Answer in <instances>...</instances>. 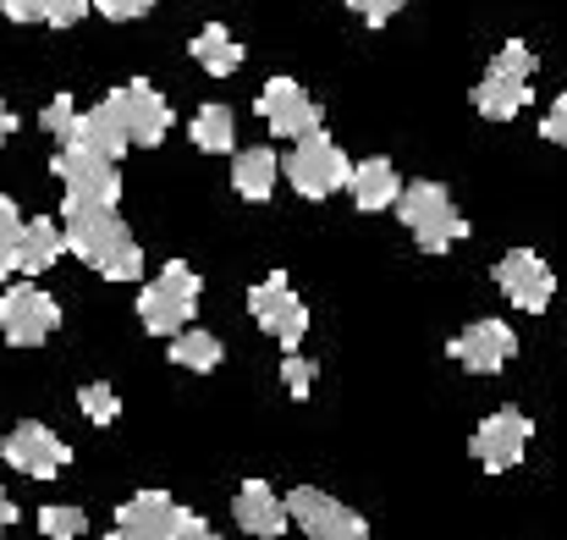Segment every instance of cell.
I'll return each mask as SVG.
<instances>
[{
  "mask_svg": "<svg viewBox=\"0 0 567 540\" xmlns=\"http://www.w3.org/2000/svg\"><path fill=\"white\" fill-rule=\"evenodd\" d=\"M61 226H66V248L100 271L105 282H138L144 276V248L127 232V221L116 215V204H94V198H66L61 204Z\"/></svg>",
  "mask_w": 567,
  "mask_h": 540,
  "instance_id": "1",
  "label": "cell"
},
{
  "mask_svg": "<svg viewBox=\"0 0 567 540\" xmlns=\"http://www.w3.org/2000/svg\"><path fill=\"white\" fill-rule=\"evenodd\" d=\"M529 78H535V50H529L524 39H507L502 55H496V61L485 67V78L474 83V111H480L485 122H513V116L535 100Z\"/></svg>",
  "mask_w": 567,
  "mask_h": 540,
  "instance_id": "2",
  "label": "cell"
},
{
  "mask_svg": "<svg viewBox=\"0 0 567 540\" xmlns=\"http://www.w3.org/2000/svg\"><path fill=\"white\" fill-rule=\"evenodd\" d=\"M396 215H402V226L413 232V243L424 254H446L452 243L468 237V221L457 215V204L441 182H408L402 198H396Z\"/></svg>",
  "mask_w": 567,
  "mask_h": 540,
  "instance_id": "3",
  "label": "cell"
},
{
  "mask_svg": "<svg viewBox=\"0 0 567 540\" xmlns=\"http://www.w3.org/2000/svg\"><path fill=\"white\" fill-rule=\"evenodd\" d=\"M198 271L183 265V259H172L144 293H138V320H144V332H155V337H183L193 332V309H198Z\"/></svg>",
  "mask_w": 567,
  "mask_h": 540,
  "instance_id": "4",
  "label": "cell"
},
{
  "mask_svg": "<svg viewBox=\"0 0 567 540\" xmlns=\"http://www.w3.org/2000/svg\"><path fill=\"white\" fill-rule=\"evenodd\" d=\"M287 182L303 193V198H331L337 187H353V161L342 155V144L320 128L309 139H298V150L281 161Z\"/></svg>",
  "mask_w": 567,
  "mask_h": 540,
  "instance_id": "5",
  "label": "cell"
},
{
  "mask_svg": "<svg viewBox=\"0 0 567 540\" xmlns=\"http://www.w3.org/2000/svg\"><path fill=\"white\" fill-rule=\"evenodd\" d=\"M55 326H61V309H55V298L44 287L17 282V287L0 293V337L11 348H39Z\"/></svg>",
  "mask_w": 567,
  "mask_h": 540,
  "instance_id": "6",
  "label": "cell"
},
{
  "mask_svg": "<svg viewBox=\"0 0 567 540\" xmlns=\"http://www.w3.org/2000/svg\"><path fill=\"white\" fill-rule=\"evenodd\" d=\"M248 315L259 320V332L265 337H276L287 354L303 343V332H309V309H303V298L292 293V282L276 271V276H265L254 293H248Z\"/></svg>",
  "mask_w": 567,
  "mask_h": 540,
  "instance_id": "7",
  "label": "cell"
},
{
  "mask_svg": "<svg viewBox=\"0 0 567 540\" xmlns=\"http://www.w3.org/2000/svg\"><path fill=\"white\" fill-rule=\"evenodd\" d=\"M193 519L183 502H172L166 491H138L133 502L116 508V536L122 540H183L193 530Z\"/></svg>",
  "mask_w": 567,
  "mask_h": 540,
  "instance_id": "8",
  "label": "cell"
},
{
  "mask_svg": "<svg viewBox=\"0 0 567 540\" xmlns=\"http://www.w3.org/2000/svg\"><path fill=\"white\" fill-rule=\"evenodd\" d=\"M529 436H535L529 414H518V408H496V414H485V419H480V430H474V441H468V447H474L480 469L502 475V469H518V463H524Z\"/></svg>",
  "mask_w": 567,
  "mask_h": 540,
  "instance_id": "9",
  "label": "cell"
},
{
  "mask_svg": "<svg viewBox=\"0 0 567 540\" xmlns=\"http://www.w3.org/2000/svg\"><path fill=\"white\" fill-rule=\"evenodd\" d=\"M50 166H55V177L66 187V198H94V204H116V198H122V172H116V161H105V155H94V150L61 144Z\"/></svg>",
  "mask_w": 567,
  "mask_h": 540,
  "instance_id": "10",
  "label": "cell"
},
{
  "mask_svg": "<svg viewBox=\"0 0 567 540\" xmlns=\"http://www.w3.org/2000/svg\"><path fill=\"white\" fill-rule=\"evenodd\" d=\"M287 508H292V524L309 540H370V524L353 508H342L337 497H326L315 486H298L287 497Z\"/></svg>",
  "mask_w": 567,
  "mask_h": 540,
  "instance_id": "11",
  "label": "cell"
},
{
  "mask_svg": "<svg viewBox=\"0 0 567 540\" xmlns=\"http://www.w3.org/2000/svg\"><path fill=\"white\" fill-rule=\"evenodd\" d=\"M0 458L17 469V475H28V480H55L61 469H66V458H72V447L55 436V430H44L39 419H22L11 436H6V447H0Z\"/></svg>",
  "mask_w": 567,
  "mask_h": 540,
  "instance_id": "12",
  "label": "cell"
},
{
  "mask_svg": "<svg viewBox=\"0 0 567 540\" xmlns=\"http://www.w3.org/2000/svg\"><path fill=\"white\" fill-rule=\"evenodd\" d=\"M259 116L270 122L276 139H309V133L326 128V122H320V105H315L309 89L292 83V78H270V83L259 89Z\"/></svg>",
  "mask_w": 567,
  "mask_h": 540,
  "instance_id": "13",
  "label": "cell"
},
{
  "mask_svg": "<svg viewBox=\"0 0 567 540\" xmlns=\"http://www.w3.org/2000/svg\"><path fill=\"white\" fill-rule=\"evenodd\" d=\"M111 100H116V111H122V122H127L133 150H155V144L172 133V105H166V94H161L155 83L133 78V83L111 89Z\"/></svg>",
  "mask_w": 567,
  "mask_h": 540,
  "instance_id": "14",
  "label": "cell"
},
{
  "mask_svg": "<svg viewBox=\"0 0 567 540\" xmlns=\"http://www.w3.org/2000/svg\"><path fill=\"white\" fill-rule=\"evenodd\" d=\"M496 287H502L524 315H540V309H551V298H557V276H551V265H546L535 248H513V254H502V265H496Z\"/></svg>",
  "mask_w": 567,
  "mask_h": 540,
  "instance_id": "15",
  "label": "cell"
},
{
  "mask_svg": "<svg viewBox=\"0 0 567 540\" xmlns=\"http://www.w3.org/2000/svg\"><path fill=\"white\" fill-rule=\"evenodd\" d=\"M446 354L463 364V369H474V375H496L502 364H513L518 337H513L507 320H474V326H463V332L446 343Z\"/></svg>",
  "mask_w": 567,
  "mask_h": 540,
  "instance_id": "16",
  "label": "cell"
},
{
  "mask_svg": "<svg viewBox=\"0 0 567 540\" xmlns=\"http://www.w3.org/2000/svg\"><path fill=\"white\" fill-rule=\"evenodd\" d=\"M231 513H237V524H243L248 536H259V540H276L287 524H292L287 497H276V486H265V480H243Z\"/></svg>",
  "mask_w": 567,
  "mask_h": 540,
  "instance_id": "17",
  "label": "cell"
},
{
  "mask_svg": "<svg viewBox=\"0 0 567 540\" xmlns=\"http://www.w3.org/2000/svg\"><path fill=\"white\" fill-rule=\"evenodd\" d=\"M66 144L94 150V155H105V161H122V155L133 150L127 122H122V111H116V100H111V94H105L94 111H83V116H78V128H72V139H66Z\"/></svg>",
  "mask_w": 567,
  "mask_h": 540,
  "instance_id": "18",
  "label": "cell"
},
{
  "mask_svg": "<svg viewBox=\"0 0 567 540\" xmlns=\"http://www.w3.org/2000/svg\"><path fill=\"white\" fill-rule=\"evenodd\" d=\"M396 198H402V177H396V166L391 161H364V166H353V204L364 210V215H375V210H396Z\"/></svg>",
  "mask_w": 567,
  "mask_h": 540,
  "instance_id": "19",
  "label": "cell"
},
{
  "mask_svg": "<svg viewBox=\"0 0 567 540\" xmlns=\"http://www.w3.org/2000/svg\"><path fill=\"white\" fill-rule=\"evenodd\" d=\"M61 254H72V248H66V226H55V215H39V221H28V232H22V259H17V271H22V276H39V271H50Z\"/></svg>",
  "mask_w": 567,
  "mask_h": 540,
  "instance_id": "20",
  "label": "cell"
},
{
  "mask_svg": "<svg viewBox=\"0 0 567 540\" xmlns=\"http://www.w3.org/2000/svg\"><path fill=\"white\" fill-rule=\"evenodd\" d=\"M276 172H281L276 150H243V155L231 161V182H237V193H243L248 204H265V198L276 193Z\"/></svg>",
  "mask_w": 567,
  "mask_h": 540,
  "instance_id": "21",
  "label": "cell"
},
{
  "mask_svg": "<svg viewBox=\"0 0 567 540\" xmlns=\"http://www.w3.org/2000/svg\"><path fill=\"white\" fill-rule=\"evenodd\" d=\"M193 61H198L209 78H231V72L243 67V44H237L220 22H209V28H198V39H193Z\"/></svg>",
  "mask_w": 567,
  "mask_h": 540,
  "instance_id": "22",
  "label": "cell"
},
{
  "mask_svg": "<svg viewBox=\"0 0 567 540\" xmlns=\"http://www.w3.org/2000/svg\"><path fill=\"white\" fill-rule=\"evenodd\" d=\"M0 11L11 22H50V28H72L89 17V0H0Z\"/></svg>",
  "mask_w": 567,
  "mask_h": 540,
  "instance_id": "23",
  "label": "cell"
},
{
  "mask_svg": "<svg viewBox=\"0 0 567 540\" xmlns=\"http://www.w3.org/2000/svg\"><path fill=\"white\" fill-rule=\"evenodd\" d=\"M193 144H198L204 155H231V144H237V116H231V105H198V116H193Z\"/></svg>",
  "mask_w": 567,
  "mask_h": 540,
  "instance_id": "24",
  "label": "cell"
},
{
  "mask_svg": "<svg viewBox=\"0 0 567 540\" xmlns=\"http://www.w3.org/2000/svg\"><path fill=\"white\" fill-rule=\"evenodd\" d=\"M172 364H183L193 375H209L215 364H220V337H209V332H183V337H172Z\"/></svg>",
  "mask_w": 567,
  "mask_h": 540,
  "instance_id": "25",
  "label": "cell"
},
{
  "mask_svg": "<svg viewBox=\"0 0 567 540\" xmlns=\"http://www.w3.org/2000/svg\"><path fill=\"white\" fill-rule=\"evenodd\" d=\"M22 232H28V221L17 215V204L0 193V282L17 271V259H22Z\"/></svg>",
  "mask_w": 567,
  "mask_h": 540,
  "instance_id": "26",
  "label": "cell"
},
{
  "mask_svg": "<svg viewBox=\"0 0 567 540\" xmlns=\"http://www.w3.org/2000/svg\"><path fill=\"white\" fill-rule=\"evenodd\" d=\"M78 408H83L94 425H116V414H122V397H116L105 380H89V386L78 391Z\"/></svg>",
  "mask_w": 567,
  "mask_h": 540,
  "instance_id": "27",
  "label": "cell"
},
{
  "mask_svg": "<svg viewBox=\"0 0 567 540\" xmlns=\"http://www.w3.org/2000/svg\"><path fill=\"white\" fill-rule=\"evenodd\" d=\"M39 530L50 540H78L89 530V519H83V508H44L39 513Z\"/></svg>",
  "mask_w": 567,
  "mask_h": 540,
  "instance_id": "28",
  "label": "cell"
},
{
  "mask_svg": "<svg viewBox=\"0 0 567 540\" xmlns=\"http://www.w3.org/2000/svg\"><path fill=\"white\" fill-rule=\"evenodd\" d=\"M78 116H83V111H78V105H72L66 94H55V100L44 105V116H39V128H44L50 139H61V144H66V139H72V128H78Z\"/></svg>",
  "mask_w": 567,
  "mask_h": 540,
  "instance_id": "29",
  "label": "cell"
},
{
  "mask_svg": "<svg viewBox=\"0 0 567 540\" xmlns=\"http://www.w3.org/2000/svg\"><path fill=\"white\" fill-rule=\"evenodd\" d=\"M281 380H287V391H292V397H309V386H315V364L298 359V354H287V364H281Z\"/></svg>",
  "mask_w": 567,
  "mask_h": 540,
  "instance_id": "30",
  "label": "cell"
},
{
  "mask_svg": "<svg viewBox=\"0 0 567 540\" xmlns=\"http://www.w3.org/2000/svg\"><path fill=\"white\" fill-rule=\"evenodd\" d=\"M540 139H546V144H563V150H567V89L557 94V105L546 111V122H540Z\"/></svg>",
  "mask_w": 567,
  "mask_h": 540,
  "instance_id": "31",
  "label": "cell"
},
{
  "mask_svg": "<svg viewBox=\"0 0 567 540\" xmlns=\"http://www.w3.org/2000/svg\"><path fill=\"white\" fill-rule=\"evenodd\" d=\"M94 6H100V17H111V22H133V17L155 11V0H94Z\"/></svg>",
  "mask_w": 567,
  "mask_h": 540,
  "instance_id": "32",
  "label": "cell"
},
{
  "mask_svg": "<svg viewBox=\"0 0 567 540\" xmlns=\"http://www.w3.org/2000/svg\"><path fill=\"white\" fill-rule=\"evenodd\" d=\"M348 6H353V11H359L370 28H385V22L402 11V0H348Z\"/></svg>",
  "mask_w": 567,
  "mask_h": 540,
  "instance_id": "33",
  "label": "cell"
},
{
  "mask_svg": "<svg viewBox=\"0 0 567 540\" xmlns=\"http://www.w3.org/2000/svg\"><path fill=\"white\" fill-rule=\"evenodd\" d=\"M183 540H220V536H215V530H209L204 519H193V530H188V536H183Z\"/></svg>",
  "mask_w": 567,
  "mask_h": 540,
  "instance_id": "34",
  "label": "cell"
},
{
  "mask_svg": "<svg viewBox=\"0 0 567 540\" xmlns=\"http://www.w3.org/2000/svg\"><path fill=\"white\" fill-rule=\"evenodd\" d=\"M11 519H17V502H11V497H6V491H0V530H6V524H11Z\"/></svg>",
  "mask_w": 567,
  "mask_h": 540,
  "instance_id": "35",
  "label": "cell"
},
{
  "mask_svg": "<svg viewBox=\"0 0 567 540\" xmlns=\"http://www.w3.org/2000/svg\"><path fill=\"white\" fill-rule=\"evenodd\" d=\"M11 128H17V116H11V111H6V105H0V144H6V139H11Z\"/></svg>",
  "mask_w": 567,
  "mask_h": 540,
  "instance_id": "36",
  "label": "cell"
},
{
  "mask_svg": "<svg viewBox=\"0 0 567 540\" xmlns=\"http://www.w3.org/2000/svg\"><path fill=\"white\" fill-rule=\"evenodd\" d=\"M100 540H122V536H116V530H111V536H100Z\"/></svg>",
  "mask_w": 567,
  "mask_h": 540,
  "instance_id": "37",
  "label": "cell"
}]
</instances>
